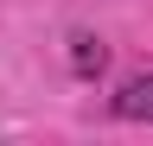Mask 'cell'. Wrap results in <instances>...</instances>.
Wrapping results in <instances>:
<instances>
[{
    "label": "cell",
    "mask_w": 153,
    "mask_h": 146,
    "mask_svg": "<svg viewBox=\"0 0 153 146\" xmlns=\"http://www.w3.org/2000/svg\"><path fill=\"white\" fill-rule=\"evenodd\" d=\"M115 114H121V121H153V70H147V76H134V83H121Z\"/></svg>",
    "instance_id": "cell-1"
},
{
    "label": "cell",
    "mask_w": 153,
    "mask_h": 146,
    "mask_svg": "<svg viewBox=\"0 0 153 146\" xmlns=\"http://www.w3.org/2000/svg\"><path fill=\"white\" fill-rule=\"evenodd\" d=\"M102 64H108L102 38H89V32H76V38H70V70H76V76H102Z\"/></svg>",
    "instance_id": "cell-2"
}]
</instances>
